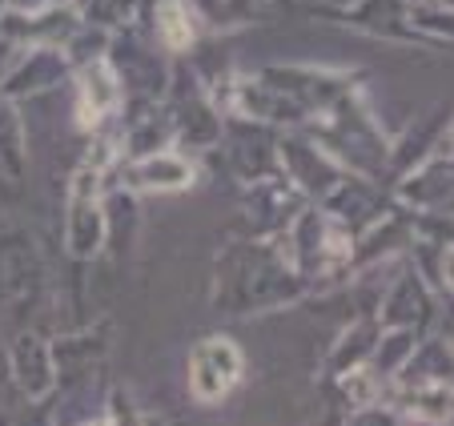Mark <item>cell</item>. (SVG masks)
Masks as SVG:
<instances>
[{"instance_id": "obj_1", "label": "cell", "mask_w": 454, "mask_h": 426, "mask_svg": "<svg viewBox=\"0 0 454 426\" xmlns=\"http://www.w3.org/2000/svg\"><path fill=\"white\" fill-rule=\"evenodd\" d=\"M241 375V354L225 338H209L206 346L193 350V367H189V386L198 402H217Z\"/></svg>"}]
</instances>
